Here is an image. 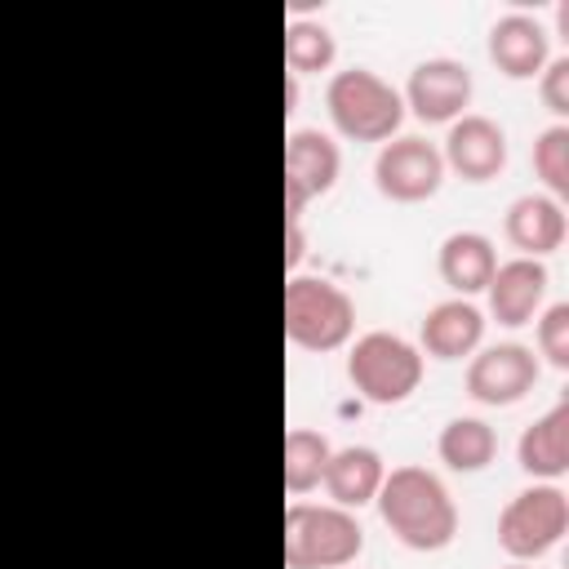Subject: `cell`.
<instances>
[{
	"label": "cell",
	"mask_w": 569,
	"mask_h": 569,
	"mask_svg": "<svg viewBox=\"0 0 569 569\" xmlns=\"http://www.w3.org/2000/svg\"><path fill=\"white\" fill-rule=\"evenodd\" d=\"M378 516L413 551H440L458 533V507L440 476H431L427 467H396L391 476H382Z\"/></svg>",
	"instance_id": "cell-1"
},
{
	"label": "cell",
	"mask_w": 569,
	"mask_h": 569,
	"mask_svg": "<svg viewBox=\"0 0 569 569\" xmlns=\"http://www.w3.org/2000/svg\"><path fill=\"white\" fill-rule=\"evenodd\" d=\"M365 551V529L342 507L293 502L284 511V565L289 569H342Z\"/></svg>",
	"instance_id": "cell-2"
},
{
	"label": "cell",
	"mask_w": 569,
	"mask_h": 569,
	"mask_svg": "<svg viewBox=\"0 0 569 569\" xmlns=\"http://www.w3.org/2000/svg\"><path fill=\"white\" fill-rule=\"evenodd\" d=\"M325 102H329L333 124H338L347 138H356V142H382V138H391V133L400 129V120H405L400 93H396L382 76H373L369 67H347V71H338V76L329 80Z\"/></svg>",
	"instance_id": "cell-3"
},
{
	"label": "cell",
	"mask_w": 569,
	"mask_h": 569,
	"mask_svg": "<svg viewBox=\"0 0 569 569\" xmlns=\"http://www.w3.org/2000/svg\"><path fill=\"white\" fill-rule=\"evenodd\" d=\"M356 307L351 298L320 276H293L284 284V338L307 351H333L351 338Z\"/></svg>",
	"instance_id": "cell-4"
},
{
	"label": "cell",
	"mask_w": 569,
	"mask_h": 569,
	"mask_svg": "<svg viewBox=\"0 0 569 569\" xmlns=\"http://www.w3.org/2000/svg\"><path fill=\"white\" fill-rule=\"evenodd\" d=\"M347 378L356 382V391L365 400H373V405H400L422 382V356L400 333L373 329V333L356 338V347L347 356Z\"/></svg>",
	"instance_id": "cell-5"
},
{
	"label": "cell",
	"mask_w": 569,
	"mask_h": 569,
	"mask_svg": "<svg viewBox=\"0 0 569 569\" xmlns=\"http://www.w3.org/2000/svg\"><path fill=\"white\" fill-rule=\"evenodd\" d=\"M569 529V498L556 485L520 489L498 516V547L516 560L547 556Z\"/></svg>",
	"instance_id": "cell-6"
},
{
	"label": "cell",
	"mask_w": 569,
	"mask_h": 569,
	"mask_svg": "<svg viewBox=\"0 0 569 569\" xmlns=\"http://www.w3.org/2000/svg\"><path fill=\"white\" fill-rule=\"evenodd\" d=\"M342 156L329 133L320 129H293L284 138V222L302 218V204L338 182Z\"/></svg>",
	"instance_id": "cell-7"
},
{
	"label": "cell",
	"mask_w": 569,
	"mask_h": 569,
	"mask_svg": "<svg viewBox=\"0 0 569 569\" xmlns=\"http://www.w3.org/2000/svg\"><path fill=\"white\" fill-rule=\"evenodd\" d=\"M538 356L525 342H498L471 356L467 365V396L480 405H516L538 382Z\"/></svg>",
	"instance_id": "cell-8"
},
{
	"label": "cell",
	"mask_w": 569,
	"mask_h": 569,
	"mask_svg": "<svg viewBox=\"0 0 569 569\" xmlns=\"http://www.w3.org/2000/svg\"><path fill=\"white\" fill-rule=\"evenodd\" d=\"M373 178H378V191L391 196V200H427L440 191V178H445V160L440 151L427 142V138H396L378 151L373 160Z\"/></svg>",
	"instance_id": "cell-9"
},
{
	"label": "cell",
	"mask_w": 569,
	"mask_h": 569,
	"mask_svg": "<svg viewBox=\"0 0 569 569\" xmlns=\"http://www.w3.org/2000/svg\"><path fill=\"white\" fill-rule=\"evenodd\" d=\"M409 107L418 120L440 124V120H458L462 107L471 102V71L453 58H427L409 71Z\"/></svg>",
	"instance_id": "cell-10"
},
{
	"label": "cell",
	"mask_w": 569,
	"mask_h": 569,
	"mask_svg": "<svg viewBox=\"0 0 569 569\" xmlns=\"http://www.w3.org/2000/svg\"><path fill=\"white\" fill-rule=\"evenodd\" d=\"M440 160L449 169H458L467 182H489L507 164V133L489 116H462V120L449 124Z\"/></svg>",
	"instance_id": "cell-11"
},
{
	"label": "cell",
	"mask_w": 569,
	"mask_h": 569,
	"mask_svg": "<svg viewBox=\"0 0 569 569\" xmlns=\"http://www.w3.org/2000/svg\"><path fill=\"white\" fill-rule=\"evenodd\" d=\"M489 311L498 325H525L547 293V267L538 258H511L489 276Z\"/></svg>",
	"instance_id": "cell-12"
},
{
	"label": "cell",
	"mask_w": 569,
	"mask_h": 569,
	"mask_svg": "<svg viewBox=\"0 0 569 569\" xmlns=\"http://www.w3.org/2000/svg\"><path fill=\"white\" fill-rule=\"evenodd\" d=\"M489 58L498 62L502 76L529 80L533 71L547 67V31H542V22L529 18V13L498 18L493 31H489Z\"/></svg>",
	"instance_id": "cell-13"
},
{
	"label": "cell",
	"mask_w": 569,
	"mask_h": 569,
	"mask_svg": "<svg viewBox=\"0 0 569 569\" xmlns=\"http://www.w3.org/2000/svg\"><path fill=\"white\" fill-rule=\"evenodd\" d=\"M480 338H485V316L467 298L436 302L427 311V320H422V347L436 360H462V356H471L480 347Z\"/></svg>",
	"instance_id": "cell-14"
},
{
	"label": "cell",
	"mask_w": 569,
	"mask_h": 569,
	"mask_svg": "<svg viewBox=\"0 0 569 569\" xmlns=\"http://www.w3.org/2000/svg\"><path fill=\"white\" fill-rule=\"evenodd\" d=\"M382 476H387V471H382L378 449H369V445H347V449H333V453H329L320 480H325L329 498L347 511V507H365V502H373Z\"/></svg>",
	"instance_id": "cell-15"
},
{
	"label": "cell",
	"mask_w": 569,
	"mask_h": 569,
	"mask_svg": "<svg viewBox=\"0 0 569 569\" xmlns=\"http://www.w3.org/2000/svg\"><path fill=\"white\" fill-rule=\"evenodd\" d=\"M507 240L529 258L560 249L565 240V209L551 196H516L507 209Z\"/></svg>",
	"instance_id": "cell-16"
},
{
	"label": "cell",
	"mask_w": 569,
	"mask_h": 569,
	"mask_svg": "<svg viewBox=\"0 0 569 569\" xmlns=\"http://www.w3.org/2000/svg\"><path fill=\"white\" fill-rule=\"evenodd\" d=\"M493 271H498V253H493V240L489 236H480V231H453V236H445V244H440V276H445L449 289H458L462 298L467 293H480Z\"/></svg>",
	"instance_id": "cell-17"
},
{
	"label": "cell",
	"mask_w": 569,
	"mask_h": 569,
	"mask_svg": "<svg viewBox=\"0 0 569 569\" xmlns=\"http://www.w3.org/2000/svg\"><path fill=\"white\" fill-rule=\"evenodd\" d=\"M516 458L529 476H560L569 467V400H556L533 427H525Z\"/></svg>",
	"instance_id": "cell-18"
},
{
	"label": "cell",
	"mask_w": 569,
	"mask_h": 569,
	"mask_svg": "<svg viewBox=\"0 0 569 569\" xmlns=\"http://www.w3.org/2000/svg\"><path fill=\"white\" fill-rule=\"evenodd\" d=\"M436 449H440V458H445L453 471H480V467L493 462L498 436H493V427L480 422V418H453V422H445Z\"/></svg>",
	"instance_id": "cell-19"
},
{
	"label": "cell",
	"mask_w": 569,
	"mask_h": 569,
	"mask_svg": "<svg viewBox=\"0 0 569 569\" xmlns=\"http://www.w3.org/2000/svg\"><path fill=\"white\" fill-rule=\"evenodd\" d=\"M329 440L311 427H293L284 436V489L289 493H307L311 485H320L325 462H329Z\"/></svg>",
	"instance_id": "cell-20"
},
{
	"label": "cell",
	"mask_w": 569,
	"mask_h": 569,
	"mask_svg": "<svg viewBox=\"0 0 569 569\" xmlns=\"http://www.w3.org/2000/svg\"><path fill=\"white\" fill-rule=\"evenodd\" d=\"M284 62L298 76L325 71L333 62V36H329V27H320V22H289L284 27Z\"/></svg>",
	"instance_id": "cell-21"
},
{
	"label": "cell",
	"mask_w": 569,
	"mask_h": 569,
	"mask_svg": "<svg viewBox=\"0 0 569 569\" xmlns=\"http://www.w3.org/2000/svg\"><path fill=\"white\" fill-rule=\"evenodd\" d=\"M533 169L547 182L551 200H565L569 196V129L565 124H551V129L538 133V142H533Z\"/></svg>",
	"instance_id": "cell-22"
},
{
	"label": "cell",
	"mask_w": 569,
	"mask_h": 569,
	"mask_svg": "<svg viewBox=\"0 0 569 569\" xmlns=\"http://www.w3.org/2000/svg\"><path fill=\"white\" fill-rule=\"evenodd\" d=\"M538 351L547 356V365L569 369V302H551L538 320Z\"/></svg>",
	"instance_id": "cell-23"
},
{
	"label": "cell",
	"mask_w": 569,
	"mask_h": 569,
	"mask_svg": "<svg viewBox=\"0 0 569 569\" xmlns=\"http://www.w3.org/2000/svg\"><path fill=\"white\" fill-rule=\"evenodd\" d=\"M542 102L556 116H569V58H556L542 76Z\"/></svg>",
	"instance_id": "cell-24"
},
{
	"label": "cell",
	"mask_w": 569,
	"mask_h": 569,
	"mask_svg": "<svg viewBox=\"0 0 569 569\" xmlns=\"http://www.w3.org/2000/svg\"><path fill=\"white\" fill-rule=\"evenodd\" d=\"M302 262V231H298V222H289L284 227V267L293 271Z\"/></svg>",
	"instance_id": "cell-25"
},
{
	"label": "cell",
	"mask_w": 569,
	"mask_h": 569,
	"mask_svg": "<svg viewBox=\"0 0 569 569\" xmlns=\"http://www.w3.org/2000/svg\"><path fill=\"white\" fill-rule=\"evenodd\" d=\"M507 569H525V565H507Z\"/></svg>",
	"instance_id": "cell-26"
}]
</instances>
